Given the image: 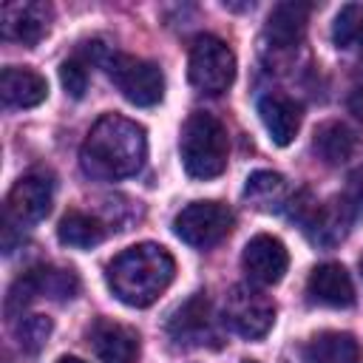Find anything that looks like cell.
<instances>
[{"label": "cell", "mask_w": 363, "mask_h": 363, "mask_svg": "<svg viewBox=\"0 0 363 363\" xmlns=\"http://www.w3.org/2000/svg\"><path fill=\"white\" fill-rule=\"evenodd\" d=\"M145 156V128L119 113L99 116L79 147V164L94 179H128L142 170Z\"/></svg>", "instance_id": "obj_1"}, {"label": "cell", "mask_w": 363, "mask_h": 363, "mask_svg": "<svg viewBox=\"0 0 363 363\" xmlns=\"http://www.w3.org/2000/svg\"><path fill=\"white\" fill-rule=\"evenodd\" d=\"M176 261L173 255L153 241L133 244L122 250L111 264H108V286L111 292L128 303V306H150L173 281Z\"/></svg>", "instance_id": "obj_2"}, {"label": "cell", "mask_w": 363, "mask_h": 363, "mask_svg": "<svg viewBox=\"0 0 363 363\" xmlns=\"http://www.w3.org/2000/svg\"><path fill=\"white\" fill-rule=\"evenodd\" d=\"M227 130L224 125L207 113V111H193L179 136V153L187 176L193 179H216L227 167Z\"/></svg>", "instance_id": "obj_3"}, {"label": "cell", "mask_w": 363, "mask_h": 363, "mask_svg": "<svg viewBox=\"0 0 363 363\" xmlns=\"http://www.w3.org/2000/svg\"><path fill=\"white\" fill-rule=\"evenodd\" d=\"M187 77L201 94H224L235 79V54L233 48L213 37L201 34L190 45L187 60Z\"/></svg>", "instance_id": "obj_4"}, {"label": "cell", "mask_w": 363, "mask_h": 363, "mask_svg": "<svg viewBox=\"0 0 363 363\" xmlns=\"http://www.w3.org/2000/svg\"><path fill=\"white\" fill-rule=\"evenodd\" d=\"M102 65L122 96L139 108H150L164 96V77L156 62L139 60L133 54H108Z\"/></svg>", "instance_id": "obj_5"}, {"label": "cell", "mask_w": 363, "mask_h": 363, "mask_svg": "<svg viewBox=\"0 0 363 363\" xmlns=\"http://www.w3.org/2000/svg\"><path fill=\"white\" fill-rule=\"evenodd\" d=\"M235 218L233 210L221 201H190L187 207H182L173 218V230L176 235L199 250L216 247L221 238L230 235Z\"/></svg>", "instance_id": "obj_6"}, {"label": "cell", "mask_w": 363, "mask_h": 363, "mask_svg": "<svg viewBox=\"0 0 363 363\" xmlns=\"http://www.w3.org/2000/svg\"><path fill=\"white\" fill-rule=\"evenodd\" d=\"M224 326H230L235 335L255 340L264 337L272 329L275 320V303L250 284H235L224 298Z\"/></svg>", "instance_id": "obj_7"}, {"label": "cell", "mask_w": 363, "mask_h": 363, "mask_svg": "<svg viewBox=\"0 0 363 363\" xmlns=\"http://www.w3.org/2000/svg\"><path fill=\"white\" fill-rule=\"evenodd\" d=\"M79 289V281L71 269H57V267H34L28 272H23L6 298V312L14 315L17 309H23L28 301H34L37 295H48V298H74Z\"/></svg>", "instance_id": "obj_8"}, {"label": "cell", "mask_w": 363, "mask_h": 363, "mask_svg": "<svg viewBox=\"0 0 363 363\" xmlns=\"http://www.w3.org/2000/svg\"><path fill=\"white\" fill-rule=\"evenodd\" d=\"M51 20H54V11L48 3H37V0H28V3H6L0 9V31L6 40L11 43H20V45H37L48 28H51Z\"/></svg>", "instance_id": "obj_9"}, {"label": "cell", "mask_w": 363, "mask_h": 363, "mask_svg": "<svg viewBox=\"0 0 363 363\" xmlns=\"http://www.w3.org/2000/svg\"><path fill=\"white\" fill-rule=\"evenodd\" d=\"M241 267L252 284L272 286L284 278V272L289 267V252H286L281 238L261 233V235H252L247 241L244 255H241Z\"/></svg>", "instance_id": "obj_10"}, {"label": "cell", "mask_w": 363, "mask_h": 363, "mask_svg": "<svg viewBox=\"0 0 363 363\" xmlns=\"http://www.w3.org/2000/svg\"><path fill=\"white\" fill-rule=\"evenodd\" d=\"M54 182L45 173H26L9 193V216L17 224H37L51 213Z\"/></svg>", "instance_id": "obj_11"}, {"label": "cell", "mask_w": 363, "mask_h": 363, "mask_svg": "<svg viewBox=\"0 0 363 363\" xmlns=\"http://www.w3.org/2000/svg\"><path fill=\"white\" fill-rule=\"evenodd\" d=\"M88 337L102 363H136L139 360V335L136 329L125 323L99 318L94 320Z\"/></svg>", "instance_id": "obj_12"}, {"label": "cell", "mask_w": 363, "mask_h": 363, "mask_svg": "<svg viewBox=\"0 0 363 363\" xmlns=\"http://www.w3.org/2000/svg\"><path fill=\"white\" fill-rule=\"evenodd\" d=\"M306 295L312 303H320L329 309H346L354 303V284L343 264L326 261L312 269L306 281Z\"/></svg>", "instance_id": "obj_13"}, {"label": "cell", "mask_w": 363, "mask_h": 363, "mask_svg": "<svg viewBox=\"0 0 363 363\" xmlns=\"http://www.w3.org/2000/svg\"><path fill=\"white\" fill-rule=\"evenodd\" d=\"M258 116L275 145H289L301 128V105L284 94H267L258 99Z\"/></svg>", "instance_id": "obj_14"}, {"label": "cell", "mask_w": 363, "mask_h": 363, "mask_svg": "<svg viewBox=\"0 0 363 363\" xmlns=\"http://www.w3.org/2000/svg\"><path fill=\"white\" fill-rule=\"evenodd\" d=\"M0 96L9 108H34L48 96V82L31 68H3Z\"/></svg>", "instance_id": "obj_15"}, {"label": "cell", "mask_w": 363, "mask_h": 363, "mask_svg": "<svg viewBox=\"0 0 363 363\" xmlns=\"http://www.w3.org/2000/svg\"><path fill=\"white\" fill-rule=\"evenodd\" d=\"M306 23H309V3L286 0L269 11L264 34H267V40L275 43V48H292L295 43H301Z\"/></svg>", "instance_id": "obj_16"}, {"label": "cell", "mask_w": 363, "mask_h": 363, "mask_svg": "<svg viewBox=\"0 0 363 363\" xmlns=\"http://www.w3.org/2000/svg\"><path fill=\"white\" fill-rule=\"evenodd\" d=\"M167 332L173 340L184 343V346H201V340L210 337V303H207V298L196 295L187 303H182L173 312Z\"/></svg>", "instance_id": "obj_17"}, {"label": "cell", "mask_w": 363, "mask_h": 363, "mask_svg": "<svg viewBox=\"0 0 363 363\" xmlns=\"http://www.w3.org/2000/svg\"><path fill=\"white\" fill-rule=\"evenodd\" d=\"M312 150L326 164H343L357 150V130L349 122L329 119V122L318 125L315 139H312Z\"/></svg>", "instance_id": "obj_18"}, {"label": "cell", "mask_w": 363, "mask_h": 363, "mask_svg": "<svg viewBox=\"0 0 363 363\" xmlns=\"http://www.w3.org/2000/svg\"><path fill=\"white\" fill-rule=\"evenodd\" d=\"M360 343L349 332H320L303 346V363H360Z\"/></svg>", "instance_id": "obj_19"}, {"label": "cell", "mask_w": 363, "mask_h": 363, "mask_svg": "<svg viewBox=\"0 0 363 363\" xmlns=\"http://www.w3.org/2000/svg\"><path fill=\"white\" fill-rule=\"evenodd\" d=\"M57 238H60L65 247H74V250H91V247L102 244V238H105V227H102L99 218H94V216H88V213L68 210V213L60 218Z\"/></svg>", "instance_id": "obj_20"}, {"label": "cell", "mask_w": 363, "mask_h": 363, "mask_svg": "<svg viewBox=\"0 0 363 363\" xmlns=\"http://www.w3.org/2000/svg\"><path fill=\"white\" fill-rule=\"evenodd\" d=\"M244 196L250 201H255L258 207L269 210V207H284L286 204V184H284V176L281 173H272V170H258L247 179L244 184Z\"/></svg>", "instance_id": "obj_21"}, {"label": "cell", "mask_w": 363, "mask_h": 363, "mask_svg": "<svg viewBox=\"0 0 363 363\" xmlns=\"http://www.w3.org/2000/svg\"><path fill=\"white\" fill-rule=\"evenodd\" d=\"M332 40L337 48H357L363 45V6L349 3L337 11L332 26Z\"/></svg>", "instance_id": "obj_22"}, {"label": "cell", "mask_w": 363, "mask_h": 363, "mask_svg": "<svg viewBox=\"0 0 363 363\" xmlns=\"http://www.w3.org/2000/svg\"><path fill=\"white\" fill-rule=\"evenodd\" d=\"M14 332H17V340L26 352H37V349H43V343L51 335V320L45 315H26L14 326Z\"/></svg>", "instance_id": "obj_23"}, {"label": "cell", "mask_w": 363, "mask_h": 363, "mask_svg": "<svg viewBox=\"0 0 363 363\" xmlns=\"http://www.w3.org/2000/svg\"><path fill=\"white\" fill-rule=\"evenodd\" d=\"M60 82H62L68 96L79 99L88 91V68H85V62L82 60H65L60 65Z\"/></svg>", "instance_id": "obj_24"}, {"label": "cell", "mask_w": 363, "mask_h": 363, "mask_svg": "<svg viewBox=\"0 0 363 363\" xmlns=\"http://www.w3.org/2000/svg\"><path fill=\"white\" fill-rule=\"evenodd\" d=\"M340 199H343V204L349 207V213H352L354 221L363 218V167L349 176V184H346V190H343Z\"/></svg>", "instance_id": "obj_25"}, {"label": "cell", "mask_w": 363, "mask_h": 363, "mask_svg": "<svg viewBox=\"0 0 363 363\" xmlns=\"http://www.w3.org/2000/svg\"><path fill=\"white\" fill-rule=\"evenodd\" d=\"M57 363H85V360H79V357H60Z\"/></svg>", "instance_id": "obj_26"}, {"label": "cell", "mask_w": 363, "mask_h": 363, "mask_svg": "<svg viewBox=\"0 0 363 363\" xmlns=\"http://www.w3.org/2000/svg\"><path fill=\"white\" fill-rule=\"evenodd\" d=\"M360 272H363V258H360Z\"/></svg>", "instance_id": "obj_27"}, {"label": "cell", "mask_w": 363, "mask_h": 363, "mask_svg": "<svg viewBox=\"0 0 363 363\" xmlns=\"http://www.w3.org/2000/svg\"><path fill=\"white\" fill-rule=\"evenodd\" d=\"M244 363H255V360H244Z\"/></svg>", "instance_id": "obj_28"}]
</instances>
